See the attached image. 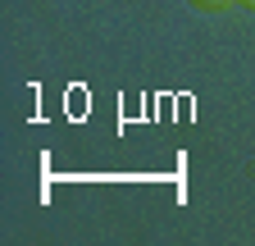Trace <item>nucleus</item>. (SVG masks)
Listing matches in <instances>:
<instances>
[{"label":"nucleus","instance_id":"nucleus-1","mask_svg":"<svg viewBox=\"0 0 255 246\" xmlns=\"http://www.w3.org/2000/svg\"><path fill=\"white\" fill-rule=\"evenodd\" d=\"M196 5H228V0H196Z\"/></svg>","mask_w":255,"mask_h":246},{"label":"nucleus","instance_id":"nucleus-2","mask_svg":"<svg viewBox=\"0 0 255 246\" xmlns=\"http://www.w3.org/2000/svg\"><path fill=\"white\" fill-rule=\"evenodd\" d=\"M242 5H251V9H255V0H242Z\"/></svg>","mask_w":255,"mask_h":246}]
</instances>
